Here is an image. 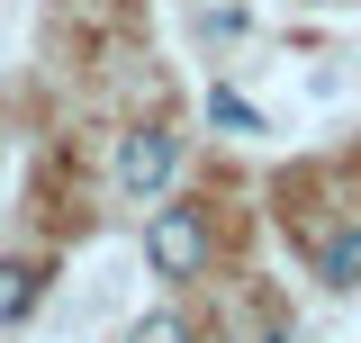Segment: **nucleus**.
I'll return each instance as SVG.
<instances>
[{
    "instance_id": "nucleus-4",
    "label": "nucleus",
    "mask_w": 361,
    "mask_h": 343,
    "mask_svg": "<svg viewBox=\"0 0 361 343\" xmlns=\"http://www.w3.org/2000/svg\"><path fill=\"white\" fill-rule=\"evenodd\" d=\"M45 299V271L37 262H0V325H27Z\"/></svg>"
},
{
    "instance_id": "nucleus-3",
    "label": "nucleus",
    "mask_w": 361,
    "mask_h": 343,
    "mask_svg": "<svg viewBox=\"0 0 361 343\" xmlns=\"http://www.w3.org/2000/svg\"><path fill=\"white\" fill-rule=\"evenodd\" d=\"M316 280L325 289H361V226H325L316 235Z\"/></svg>"
},
{
    "instance_id": "nucleus-5",
    "label": "nucleus",
    "mask_w": 361,
    "mask_h": 343,
    "mask_svg": "<svg viewBox=\"0 0 361 343\" xmlns=\"http://www.w3.org/2000/svg\"><path fill=\"white\" fill-rule=\"evenodd\" d=\"M127 343H190V316H172V307H154V316H135Z\"/></svg>"
},
{
    "instance_id": "nucleus-6",
    "label": "nucleus",
    "mask_w": 361,
    "mask_h": 343,
    "mask_svg": "<svg viewBox=\"0 0 361 343\" xmlns=\"http://www.w3.org/2000/svg\"><path fill=\"white\" fill-rule=\"evenodd\" d=\"M208 118H217V127H235V136L262 127V118H253V100H235V90H208Z\"/></svg>"
},
{
    "instance_id": "nucleus-1",
    "label": "nucleus",
    "mask_w": 361,
    "mask_h": 343,
    "mask_svg": "<svg viewBox=\"0 0 361 343\" xmlns=\"http://www.w3.org/2000/svg\"><path fill=\"white\" fill-rule=\"evenodd\" d=\"M145 262H154V280H199L208 271V217L180 208L172 190L145 199Z\"/></svg>"
},
{
    "instance_id": "nucleus-2",
    "label": "nucleus",
    "mask_w": 361,
    "mask_h": 343,
    "mask_svg": "<svg viewBox=\"0 0 361 343\" xmlns=\"http://www.w3.org/2000/svg\"><path fill=\"white\" fill-rule=\"evenodd\" d=\"M172 172H180V136H172V127L118 136V190H127L135 208H145V199H163V190H172Z\"/></svg>"
}]
</instances>
